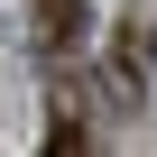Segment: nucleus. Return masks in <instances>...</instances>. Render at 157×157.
I'll list each match as a JSON object with an SVG mask.
<instances>
[{
  "label": "nucleus",
  "mask_w": 157,
  "mask_h": 157,
  "mask_svg": "<svg viewBox=\"0 0 157 157\" xmlns=\"http://www.w3.org/2000/svg\"><path fill=\"white\" fill-rule=\"evenodd\" d=\"M111 74H120V93H148V74H157V28H148V19H129V28H120Z\"/></svg>",
  "instance_id": "obj_1"
},
{
  "label": "nucleus",
  "mask_w": 157,
  "mask_h": 157,
  "mask_svg": "<svg viewBox=\"0 0 157 157\" xmlns=\"http://www.w3.org/2000/svg\"><path fill=\"white\" fill-rule=\"evenodd\" d=\"M28 10H37V37L46 46H74L83 37V0H28Z\"/></svg>",
  "instance_id": "obj_2"
}]
</instances>
